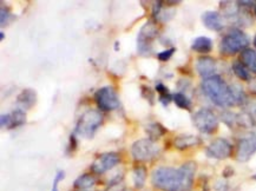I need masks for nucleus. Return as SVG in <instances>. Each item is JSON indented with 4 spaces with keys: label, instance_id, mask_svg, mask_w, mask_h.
<instances>
[{
    "label": "nucleus",
    "instance_id": "obj_1",
    "mask_svg": "<svg viewBox=\"0 0 256 191\" xmlns=\"http://www.w3.org/2000/svg\"><path fill=\"white\" fill-rule=\"evenodd\" d=\"M202 90L212 103L221 108L234 106L247 102L244 88L235 84L228 85L216 74L202 82Z\"/></svg>",
    "mask_w": 256,
    "mask_h": 191
},
{
    "label": "nucleus",
    "instance_id": "obj_2",
    "mask_svg": "<svg viewBox=\"0 0 256 191\" xmlns=\"http://www.w3.org/2000/svg\"><path fill=\"white\" fill-rule=\"evenodd\" d=\"M152 186L160 191H180L183 186V174L180 169L160 166L152 171Z\"/></svg>",
    "mask_w": 256,
    "mask_h": 191
},
{
    "label": "nucleus",
    "instance_id": "obj_3",
    "mask_svg": "<svg viewBox=\"0 0 256 191\" xmlns=\"http://www.w3.org/2000/svg\"><path fill=\"white\" fill-rule=\"evenodd\" d=\"M103 114L100 111L88 110L82 114L76 124L74 132L85 138H92L98 128L103 123Z\"/></svg>",
    "mask_w": 256,
    "mask_h": 191
},
{
    "label": "nucleus",
    "instance_id": "obj_4",
    "mask_svg": "<svg viewBox=\"0 0 256 191\" xmlns=\"http://www.w3.org/2000/svg\"><path fill=\"white\" fill-rule=\"evenodd\" d=\"M249 39L244 32L238 28H232L221 40V52L224 54H235L247 48Z\"/></svg>",
    "mask_w": 256,
    "mask_h": 191
},
{
    "label": "nucleus",
    "instance_id": "obj_5",
    "mask_svg": "<svg viewBox=\"0 0 256 191\" xmlns=\"http://www.w3.org/2000/svg\"><path fill=\"white\" fill-rule=\"evenodd\" d=\"M131 154L134 160L138 163L150 162L160 154V146L150 138H143L132 144Z\"/></svg>",
    "mask_w": 256,
    "mask_h": 191
},
{
    "label": "nucleus",
    "instance_id": "obj_6",
    "mask_svg": "<svg viewBox=\"0 0 256 191\" xmlns=\"http://www.w3.org/2000/svg\"><path fill=\"white\" fill-rule=\"evenodd\" d=\"M194 125L202 134H212L218 128V118L210 108H201L192 116Z\"/></svg>",
    "mask_w": 256,
    "mask_h": 191
},
{
    "label": "nucleus",
    "instance_id": "obj_7",
    "mask_svg": "<svg viewBox=\"0 0 256 191\" xmlns=\"http://www.w3.org/2000/svg\"><path fill=\"white\" fill-rule=\"evenodd\" d=\"M158 34L157 25L152 20L146 22L140 28L138 37H137V51L140 54H148L152 52V40Z\"/></svg>",
    "mask_w": 256,
    "mask_h": 191
},
{
    "label": "nucleus",
    "instance_id": "obj_8",
    "mask_svg": "<svg viewBox=\"0 0 256 191\" xmlns=\"http://www.w3.org/2000/svg\"><path fill=\"white\" fill-rule=\"evenodd\" d=\"M94 100L102 111H114L120 108V98L112 86H104L94 94Z\"/></svg>",
    "mask_w": 256,
    "mask_h": 191
},
{
    "label": "nucleus",
    "instance_id": "obj_9",
    "mask_svg": "<svg viewBox=\"0 0 256 191\" xmlns=\"http://www.w3.org/2000/svg\"><path fill=\"white\" fill-rule=\"evenodd\" d=\"M232 146L224 138H216L206 146V154L214 160H226L232 156Z\"/></svg>",
    "mask_w": 256,
    "mask_h": 191
},
{
    "label": "nucleus",
    "instance_id": "obj_10",
    "mask_svg": "<svg viewBox=\"0 0 256 191\" xmlns=\"http://www.w3.org/2000/svg\"><path fill=\"white\" fill-rule=\"evenodd\" d=\"M120 162V157L117 152H105L98 156L91 164V171L94 174H103L106 171L114 169Z\"/></svg>",
    "mask_w": 256,
    "mask_h": 191
},
{
    "label": "nucleus",
    "instance_id": "obj_11",
    "mask_svg": "<svg viewBox=\"0 0 256 191\" xmlns=\"http://www.w3.org/2000/svg\"><path fill=\"white\" fill-rule=\"evenodd\" d=\"M256 152V134L252 131L250 134L238 140L236 148V160L238 162H247Z\"/></svg>",
    "mask_w": 256,
    "mask_h": 191
},
{
    "label": "nucleus",
    "instance_id": "obj_12",
    "mask_svg": "<svg viewBox=\"0 0 256 191\" xmlns=\"http://www.w3.org/2000/svg\"><path fill=\"white\" fill-rule=\"evenodd\" d=\"M26 123V112L22 108H16L11 114H2L0 117V125L6 129H14V128L22 126Z\"/></svg>",
    "mask_w": 256,
    "mask_h": 191
},
{
    "label": "nucleus",
    "instance_id": "obj_13",
    "mask_svg": "<svg viewBox=\"0 0 256 191\" xmlns=\"http://www.w3.org/2000/svg\"><path fill=\"white\" fill-rule=\"evenodd\" d=\"M196 71L198 74L204 79L215 76L216 71V62L214 58L203 56L196 60Z\"/></svg>",
    "mask_w": 256,
    "mask_h": 191
},
{
    "label": "nucleus",
    "instance_id": "obj_14",
    "mask_svg": "<svg viewBox=\"0 0 256 191\" xmlns=\"http://www.w3.org/2000/svg\"><path fill=\"white\" fill-rule=\"evenodd\" d=\"M202 22L206 28L212 31H221L224 28V20L218 12L208 11L204 12L202 16Z\"/></svg>",
    "mask_w": 256,
    "mask_h": 191
},
{
    "label": "nucleus",
    "instance_id": "obj_15",
    "mask_svg": "<svg viewBox=\"0 0 256 191\" xmlns=\"http://www.w3.org/2000/svg\"><path fill=\"white\" fill-rule=\"evenodd\" d=\"M180 169L182 171V174H183V186H182V190L180 191H190L192 188L194 178H195L196 169H198L196 163L186 162L183 164Z\"/></svg>",
    "mask_w": 256,
    "mask_h": 191
},
{
    "label": "nucleus",
    "instance_id": "obj_16",
    "mask_svg": "<svg viewBox=\"0 0 256 191\" xmlns=\"http://www.w3.org/2000/svg\"><path fill=\"white\" fill-rule=\"evenodd\" d=\"M36 102H37V94L32 88H25L17 97V104L19 106L18 108H22V110L31 108L36 104Z\"/></svg>",
    "mask_w": 256,
    "mask_h": 191
},
{
    "label": "nucleus",
    "instance_id": "obj_17",
    "mask_svg": "<svg viewBox=\"0 0 256 191\" xmlns=\"http://www.w3.org/2000/svg\"><path fill=\"white\" fill-rule=\"evenodd\" d=\"M201 143V140L198 136H192V134H183L178 136L174 140V146L178 150H186L189 148L196 146Z\"/></svg>",
    "mask_w": 256,
    "mask_h": 191
},
{
    "label": "nucleus",
    "instance_id": "obj_18",
    "mask_svg": "<svg viewBox=\"0 0 256 191\" xmlns=\"http://www.w3.org/2000/svg\"><path fill=\"white\" fill-rule=\"evenodd\" d=\"M192 48L198 54H209L212 50V40L208 37H198L192 42Z\"/></svg>",
    "mask_w": 256,
    "mask_h": 191
},
{
    "label": "nucleus",
    "instance_id": "obj_19",
    "mask_svg": "<svg viewBox=\"0 0 256 191\" xmlns=\"http://www.w3.org/2000/svg\"><path fill=\"white\" fill-rule=\"evenodd\" d=\"M241 62L248 70L256 74V51L252 48H246L241 52Z\"/></svg>",
    "mask_w": 256,
    "mask_h": 191
},
{
    "label": "nucleus",
    "instance_id": "obj_20",
    "mask_svg": "<svg viewBox=\"0 0 256 191\" xmlns=\"http://www.w3.org/2000/svg\"><path fill=\"white\" fill-rule=\"evenodd\" d=\"M96 184V177L91 174H83L74 180V186L78 190H86Z\"/></svg>",
    "mask_w": 256,
    "mask_h": 191
},
{
    "label": "nucleus",
    "instance_id": "obj_21",
    "mask_svg": "<svg viewBox=\"0 0 256 191\" xmlns=\"http://www.w3.org/2000/svg\"><path fill=\"white\" fill-rule=\"evenodd\" d=\"M134 184L136 189H142L146 180V169L142 166H137L132 171Z\"/></svg>",
    "mask_w": 256,
    "mask_h": 191
},
{
    "label": "nucleus",
    "instance_id": "obj_22",
    "mask_svg": "<svg viewBox=\"0 0 256 191\" xmlns=\"http://www.w3.org/2000/svg\"><path fill=\"white\" fill-rule=\"evenodd\" d=\"M146 131L148 136H149L150 140L154 142L162 137L163 134H166V128H164L163 125H160V123H152V124L146 125Z\"/></svg>",
    "mask_w": 256,
    "mask_h": 191
},
{
    "label": "nucleus",
    "instance_id": "obj_23",
    "mask_svg": "<svg viewBox=\"0 0 256 191\" xmlns=\"http://www.w3.org/2000/svg\"><path fill=\"white\" fill-rule=\"evenodd\" d=\"M232 71H234L236 77L241 79V80H244V82L250 80V74H249V71L247 70V68H246L241 62H238V60L234 62V64H232Z\"/></svg>",
    "mask_w": 256,
    "mask_h": 191
},
{
    "label": "nucleus",
    "instance_id": "obj_24",
    "mask_svg": "<svg viewBox=\"0 0 256 191\" xmlns=\"http://www.w3.org/2000/svg\"><path fill=\"white\" fill-rule=\"evenodd\" d=\"M172 100L175 102L177 106L180 108H183V110H190V108H192V100L184 94H182V92H177V94H174Z\"/></svg>",
    "mask_w": 256,
    "mask_h": 191
},
{
    "label": "nucleus",
    "instance_id": "obj_25",
    "mask_svg": "<svg viewBox=\"0 0 256 191\" xmlns=\"http://www.w3.org/2000/svg\"><path fill=\"white\" fill-rule=\"evenodd\" d=\"M246 114L250 118L252 124H256V98L246 102Z\"/></svg>",
    "mask_w": 256,
    "mask_h": 191
},
{
    "label": "nucleus",
    "instance_id": "obj_26",
    "mask_svg": "<svg viewBox=\"0 0 256 191\" xmlns=\"http://www.w3.org/2000/svg\"><path fill=\"white\" fill-rule=\"evenodd\" d=\"M222 120L230 128L234 126V124H236V123L238 124V114H232V112H230V111H226V112L222 114Z\"/></svg>",
    "mask_w": 256,
    "mask_h": 191
},
{
    "label": "nucleus",
    "instance_id": "obj_27",
    "mask_svg": "<svg viewBox=\"0 0 256 191\" xmlns=\"http://www.w3.org/2000/svg\"><path fill=\"white\" fill-rule=\"evenodd\" d=\"M64 178H65V172H64V171L63 170L57 171V174H56L54 180V184H52V190L51 191H59L58 190V186H59V183H60Z\"/></svg>",
    "mask_w": 256,
    "mask_h": 191
},
{
    "label": "nucleus",
    "instance_id": "obj_28",
    "mask_svg": "<svg viewBox=\"0 0 256 191\" xmlns=\"http://www.w3.org/2000/svg\"><path fill=\"white\" fill-rule=\"evenodd\" d=\"M175 51H176L175 48H168V50H164V51L160 52V54H157V58H158L160 62H166V60H169L170 58H172V56L174 54V52H175Z\"/></svg>",
    "mask_w": 256,
    "mask_h": 191
},
{
    "label": "nucleus",
    "instance_id": "obj_29",
    "mask_svg": "<svg viewBox=\"0 0 256 191\" xmlns=\"http://www.w3.org/2000/svg\"><path fill=\"white\" fill-rule=\"evenodd\" d=\"M0 22H2V26L6 25L10 20V18H11V13H10L8 8H4V6H2V11H0Z\"/></svg>",
    "mask_w": 256,
    "mask_h": 191
},
{
    "label": "nucleus",
    "instance_id": "obj_30",
    "mask_svg": "<svg viewBox=\"0 0 256 191\" xmlns=\"http://www.w3.org/2000/svg\"><path fill=\"white\" fill-rule=\"evenodd\" d=\"M142 94L144 96V98H146V100H150V103L152 104V100L155 97H154V92L152 88L149 86H146V85H143L142 86Z\"/></svg>",
    "mask_w": 256,
    "mask_h": 191
},
{
    "label": "nucleus",
    "instance_id": "obj_31",
    "mask_svg": "<svg viewBox=\"0 0 256 191\" xmlns=\"http://www.w3.org/2000/svg\"><path fill=\"white\" fill-rule=\"evenodd\" d=\"M172 100V96L170 94H160V102L163 104V106H168L170 102Z\"/></svg>",
    "mask_w": 256,
    "mask_h": 191
},
{
    "label": "nucleus",
    "instance_id": "obj_32",
    "mask_svg": "<svg viewBox=\"0 0 256 191\" xmlns=\"http://www.w3.org/2000/svg\"><path fill=\"white\" fill-rule=\"evenodd\" d=\"M156 91L158 92L160 96V94H169L168 88H166V85H164L163 83H157V84H156Z\"/></svg>",
    "mask_w": 256,
    "mask_h": 191
},
{
    "label": "nucleus",
    "instance_id": "obj_33",
    "mask_svg": "<svg viewBox=\"0 0 256 191\" xmlns=\"http://www.w3.org/2000/svg\"><path fill=\"white\" fill-rule=\"evenodd\" d=\"M222 174H223V177H224V178H228V177H230V176H232V174H234V169H232V168H230V166L226 168V169L223 170Z\"/></svg>",
    "mask_w": 256,
    "mask_h": 191
},
{
    "label": "nucleus",
    "instance_id": "obj_34",
    "mask_svg": "<svg viewBox=\"0 0 256 191\" xmlns=\"http://www.w3.org/2000/svg\"><path fill=\"white\" fill-rule=\"evenodd\" d=\"M215 188L218 191H227V188H228L227 182H221V180H220V182H218V184H216Z\"/></svg>",
    "mask_w": 256,
    "mask_h": 191
},
{
    "label": "nucleus",
    "instance_id": "obj_35",
    "mask_svg": "<svg viewBox=\"0 0 256 191\" xmlns=\"http://www.w3.org/2000/svg\"><path fill=\"white\" fill-rule=\"evenodd\" d=\"M4 38H5V34H4V32H0V40H4Z\"/></svg>",
    "mask_w": 256,
    "mask_h": 191
},
{
    "label": "nucleus",
    "instance_id": "obj_36",
    "mask_svg": "<svg viewBox=\"0 0 256 191\" xmlns=\"http://www.w3.org/2000/svg\"><path fill=\"white\" fill-rule=\"evenodd\" d=\"M252 180H256V174H252Z\"/></svg>",
    "mask_w": 256,
    "mask_h": 191
},
{
    "label": "nucleus",
    "instance_id": "obj_37",
    "mask_svg": "<svg viewBox=\"0 0 256 191\" xmlns=\"http://www.w3.org/2000/svg\"><path fill=\"white\" fill-rule=\"evenodd\" d=\"M254 45H255V48H256V36L254 37Z\"/></svg>",
    "mask_w": 256,
    "mask_h": 191
},
{
    "label": "nucleus",
    "instance_id": "obj_38",
    "mask_svg": "<svg viewBox=\"0 0 256 191\" xmlns=\"http://www.w3.org/2000/svg\"><path fill=\"white\" fill-rule=\"evenodd\" d=\"M255 16H256V5H255Z\"/></svg>",
    "mask_w": 256,
    "mask_h": 191
},
{
    "label": "nucleus",
    "instance_id": "obj_39",
    "mask_svg": "<svg viewBox=\"0 0 256 191\" xmlns=\"http://www.w3.org/2000/svg\"><path fill=\"white\" fill-rule=\"evenodd\" d=\"M124 191H131V190H126V189H124Z\"/></svg>",
    "mask_w": 256,
    "mask_h": 191
},
{
    "label": "nucleus",
    "instance_id": "obj_40",
    "mask_svg": "<svg viewBox=\"0 0 256 191\" xmlns=\"http://www.w3.org/2000/svg\"><path fill=\"white\" fill-rule=\"evenodd\" d=\"M80 191H85V190H80Z\"/></svg>",
    "mask_w": 256,
    "mask_h": 191
},
{
    "label": "nucleus",
    "instance_id": "obj_41",
    "mask_svg": "<svg viewBox=\"0 0 256 191\" xmlns=\"http://www.w3.org/2000/svg\"><path fill=\"white\" fill-rule=\"evenodd\" d=\"M254 132H255V134H256V130H255V131H254Z\"/></svg>",
    "mask_w": 256,
    "mask_h": 191
}]
</instances>
